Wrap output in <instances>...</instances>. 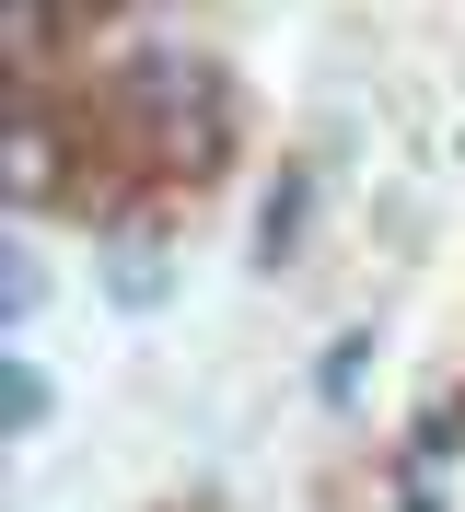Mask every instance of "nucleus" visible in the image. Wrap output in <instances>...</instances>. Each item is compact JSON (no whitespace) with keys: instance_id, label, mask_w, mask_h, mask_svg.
Returning a JSON list of instances; mask_svg holds the SVG:
<instances>
[{"instance_id":"1","label":"nucleus","mask_w":465,"mask_h":512,"mask_svg":"<svg viewBox=\"0 0 465 512\" xmlns=\"http://www.w3.org/2000/svg\"><path fill=\"white\" fill-rule=\"evenodd\" d=\"M303 233H314V175H279L268 210H256V268H291V256H303Z\"/></svg>"},{"instance_id":"2","label":"nucleus","mask_w":465,"mask_h":512,"mask_svg":"<svg viewBox=\"0 0 465 512\" xmlns=\"http://www.w3.org/2000/svg\"><path fill=\"white\" fill-rule=\"evenodd\" d=\"M105 280H117V303H128V315H152L163 291H175V280H163V256H152V245H128L117 268H105Z\"/></svg>"},{"instance_id":"3","label":"nucleus","mask_w":465,"mask_h":512,"mask_svg":"<svg viewBox=\"0 0 465 512\" xmlns=\"http://www.w3.org/2000/svg\"><path fill=\"white\" fill-rule=\"evenodd\" d=\"M0 419H12V431H47V373H35V361L0 373Z\"/></svg>"},{"instance_id":"4","label":"nucleus","mask_w":465,"mask_h":512,"mask_svg":"<svg viewBox=\"0 0 465 512\" xmlns=\"http://www.w3.org/2000/svg\"><path fill=\"white\" fill-rule=\"evenodd\" d=\"M454 431H465V396H431V408H419V466H454Z\"/></svg>"},{"instance_id":"5","label":"nucleus","mask_w":465,"mask_h":512,"mask_svg":"<svg viewBox=\"0 0 465 512\" xmlns=\"http://www.w3.org/2000/svg\"><path fill=\"white\" fill-rule=\"evenodd\" d=\"M361 350H372V326H349L338 350H326V373H314V384H326V396H349V384H361Z\"/></svg>"}]
</instances>
